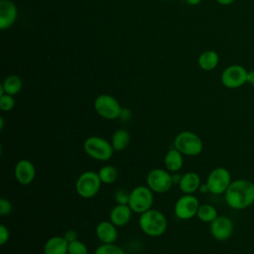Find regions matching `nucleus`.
Instances as JSON below:
<instances>
[{
    "instance_id": "obj_28",
    "label": "nucleus",
    "mask_w": 254,
    "mask_h": 254,
    "mask_svg": "<svg viewBox=\"0 0 254 254\" xmlns=\"http://www.w3.org/2000/svg\"><path fill=\"white\" fill-rule=\"evenodd\" d=\"M130 191H127L124 189H119L114 193V199L118 204H128Z\"/></svg>"
},
{
    "instance_id": "obj_29",
    "label": "nucleus",
    "mask_w": 254,
    "mask_h": 254,
    "mask_svg": "<svg viewBox=\"0 0 254 254\" xmlns=\"http://www.w3.org/2000/svg\"><path fill=\"white\" fill-rule=\"evenodd\" d=\"M12 209H13V205L11 201L5 197H1L0 198V215L5 216L10 214L12 212Z\"/></svg>"
},
{
    "instance_id": "obj_34",
    "label": "nucleus",
    "mask_w": 254,
    "mask_h": 254,
    "mask_svg": "<svg viewBox=\"0 0 254 254\" xmlns=\"http://www.w3.org/2000/svg\"><path fill=\"white\" fill-rule=\"evenodd\" d=\"M181 178H182V176H180L179 174H175V175H173V181H174V184H178V185H179V183H180V181H181Z\"/></svg>"
},
{
    "instance_id": "obj_32",
    "label": "nucleus",
    "mask_w": 254,
    "mask_h": 254,
    "mask_svg": "<svg viewBox=\"0 0 254 254\" xmlns=\"http://www.w3.org/2000/svg\"><path fill=\"white\" fill-rule=\"evenodd\" d=\"M247 82L251 85H254V69L248 71L247 73Z\"/></svg>"
},
{
    "instance_id": "obj_21",
    "label": "nucleus",
    "mask_w": 254,
    "mask_h": 254,
    "mask_svg": "<svg viewBox=\"0 0 254 254\" xmlns=\"http://www.w3.org/2000/svg\"><path fill=\"white\" fill-rule=\"evenodd\" d=\"M111 144L113 146L114 151H123L124 149L127 148L130 142V134L129 132L124 129L120 128L117 129L111 137Z\"/></svg>"
},
{
    "instance_id": "obj_37",
    "label": "nucleus",
    "mask_w": 254,
    "mask_h": 254,
    "mask_svg": "<svg viewBox=\"0 0 254 254\" xmlns=\"http://www.w3.org/2000/svg\"><path fill=\"white\" fill-rule=\"evenodd\" d=\"M3 127H4V119H3V117L1 116V117H0V129L2 130Z\"/></svg>"
},
{
    "instance_id": "obj_11",
    "label": "nucleus",
    "mask_w": 254,
    "mask_h": 254,
    "mask_svg": "<svg viewBox=\"0 0 254 254\" xmlns=\"http://www.w3.org/2000/svg\"><path fill=\"white\" fill-rule=\"evenodd\" d=\"M247 73L248 70L242 65L231 64L222 71L221 82L227 88H238L247 82Z\"/></svg>"
},
{
    "instance_id": "obj_1",
    "label": "nucleus",
    "mask_w": 254,
    "mask_h": 254,
    "mask_svg": "<svg viewBox=\"0 0 254 254\" xmlns=\"http://www.w3.org/2000/svg\"><path fill=\"white\" fill-rule=\"evenodd\" d=\"M224 199L229 207L236 210L249 207L254 203V183L245 179L232 181L224 192Z\"/></svg>"
},
{
    "instance_id": "obj_16",
    "label": "nucleus",
    "mask_w": 254,
    "mask_h": 254,
    "mask_svg": "<svg viewBox=\"0 0 254 254\" xmlns=\"http://www.w3.org/2000/svg\"><path fill=\"white\" fill-rule=\"evenodd\" d=\"M132 209L128 204H116L109 213V220L117 227L126 225L132 216Z\"/></svg>"
},
{
    "instance_id": "obj_5",
    "label": "nucleus",
    "mask_w": 254,
    "mask_h": 254,
    "mask_svg": "<svg viewBox=\"0 0 254 254\" xmlns=\"http://www.w3.org/2000/svg\"><path fill=\"white\" fill-rule=\"evenodd\" d=\"M101 184L98 173L85 171L76 179L75 191L82 198H91L98 193Z\"/></svg>"
},
{
    "instance_id": "obj_38",
    "label": "nucleus",
    "mask_w": 254,
    "mask_h": 254,
    "mask_svg": "<svg viewBox=\"0 0 254 254\" xmlns=\"http://www.w3.org/2000/svg\"><path fill=\"white\" fill-rule=\"evenodd\" d=\"M162 1H171V0H162Z\"/></svg>"
},
{
    "instance_id": "obj_6",
    "label": "nucleus",
    "mask_w": 254,
    "mask_h": 254,
    "mask_svg": "<svg viewBox=\"0 0 254 254\" xmlns=\"http://www.w3.org/2000/svg\"><path fill=\"white\" fill-rule=\"evenodd\" d=\"M154 194L148 186L135 187L129 194L128 205L135 213H143L152 207Z\"/></svg>"
},
{
    "instance_id": "obj_12",
    "label": "nucleus",
    "mask_w": 254,
    "mask_h": 254,
    "mask_svg": "<svg viewBox=\"0 0 254 254\" xmlns=\"http://www.w3.org/2000/svg\"><path fill=\"white\" fill-rule=\"evenodd\" d=\"M210 234L218 241H224L228 239L234 230L233 221L226 215H218L210 223Z\"/></svg>"
},
{
    "instance_id": "obj_4",
    "label": "nucleus",
    "mask_w": 254,
    "mask_h": 254,
    "mask_svg": "<svg viewBox=\"0 0 254 254\" xmlns=\"http://www.w3.org/2000/svg\"><path fill=\"white\" fill-rule=\"evenodd\" d=\"M174 147L183 155L194 157L199 155L203 150V142L200 137L191 131L180 132L175 140Z\"/></svg>"
},
{
    "instance_id": "obj_23",
    "label": "nucleus",
    "mask_w": 254,
    "mask_h": 254,
    "mask_svg": "<svg viewBox=\"0 0 254 254\" xmlns=\"http://www.w3.org/2000/svg\"><path fill=\"white\" fill-rule=\"evenodd\" d=\"M196 216L202 222L211 223L218 216V213L216 208L212 204L202 203L199 204Z\"/></svg>"
},
{
    "instance_id": "obj_25",
    "label": "nucleus",
    "mask_w": 254,
    "mask_h": 254,
    "mask_svg": "<svg viewBox=\"0 0 254 254\" xmlns=\"http://www.w3.org/2000/svg\"><path fill=\"white\" fill-rule=\"evenodd\" d=\"M94 254H126L125 251L114 243H102L99 245Z\"/></svg>"
},
{
    "instance_id": "obj_8",
    "label": "nucleus",
    "mask_w": 254,
    "mask_h": 254,
    "mask_svg": "<svg viewBox=\"0 0 254 254\" xmlns=\"http://www.w3.org/2000/svg\"><path fill=\"white\" fill-rule=\"evenodd\" d=\"M146 183L153 192L164 193L174 185L173 175L166 169H152L147 174Z\"/></svg>"
},
{
    "instance_id": "obj_2",
    "label": "nucleus",
    "mask_w": 254,
    "mask_h": 254,
    "mask_svg": "<svg viewBox=\"0 0 254 254\" xmlns=\"http://www.w3.org/2000/svg\"><path fill=\"white\" fill-rule=\"evenodd\" d=\"M138 222L140 229L146 235L151 237H159L163 235L168 226V221L164 213L154 208H150L141 213Z\"/></svg>"
},
{
    "instance_id": "obj_26",
    "label": "nucleus",
    "mask_w": 254,
    "mask_h": 254,
    "mask_svg": "<svg viewBox=\"0 0 254 254\" xmlns=\"http://www.w3.org/2000/svg\"><path fill=\"white\" fill-rule=\"evenodd\" d=\"M68 254H88L87 246L79 239L68 243Z\"/></svg>"
},
{
    "instance_id": "obj_31",
    "label": "nucleus",
    "mask_w": 254,
    "mask_h": 254,
    "mask_svg": "<svg viewBox=\"0 0 254 254\" xmlns=\"http://www.w3.org/2000/svg\"><path fill=\"white\" fill-rule=\"evenodd\" d=\"M63 236L65 238V240H66L68 243L78 239V235H77V232H76L75 230H73V229H69V230L65 231V232H64V234Z\"/></svg>"
},
{
    "instance_id": "obj_20",
    "label": "nucleus",
    "mask_w": 254,
    "mask_h": 254,
    "mask_svg": "<svg viewBox=\"0 0 254 254\" xmlns=\"http://www.w3.org/2000/svg\"><path fill=\"white\" fill-rule=\"evenodd\" d=\"M219 62V57L218 54L214 51H205L200 54L198 57V65L201 69L203 70H212L216 67Z\"/></svg>"
},
{
    "instance_id": "obj_30",
    "label": "nucleus",
    "mask_w": 254,
    "mask_h": 254,
    "mask_svg": "<svg viewBox=\"0 0 254 254\" xmlns=\"http://www.w3.org/2000/svg\"><path fill=\"white\" fill-rule=\"evenodd\" d=\"M10 237V231L8 227L4 224H0V244L4 245Z\"/></svg>"
},
{
    "instance_id": "obj_27",
    "label": "nucleus",
    "mask_w": 254,
    "mask_h": 254,
    "mask_svg": "<svg viewBox=\"0 0 254 254\" xmlns=\"http://www.w3.org/2000/svg\"><path fill=\"white\" fill-rule=\"evenodd\" d=\"M15 106V99L13 95L10 94H3L0 96V109L2 111H10Z\"/></svg>"
},
{
    "instance_id": "obj_35",
    "label": "nucleus",
    "mask_w": 254,
    "mask_h": 254,
    "mask_svg": "<svg viewBox=\"0 0 254 254\" xmlns=\"http://www.w3.org/2000/svg\"><path fill=\"white\" fill-rule=\"evenodd\" d=\"M217 3L221 4V5H229L231 4L234 0H215Z\"/></svg>"
},
{
    "instance_id": "obj_14",
    "label": "nucleus",
    "mask_w": 254,
    "mask_h": 254,
    "mask_svg": "<svg viewBox=\"0 0 254 254\" xmlns=\"http://www.w3.org/2000/svg\"><path fill=\"white\" fill-rule=\"evenodd\" d=\"M17 19V8L11 0L0 1V29L10 28Z\"/></svg>"
},
{
    "instance_id": "obj_13",
    "label": "nucleus",
    "mask_w": 254,
    "mask_h": 254,
    "mask_svg": "<svg viewBox=\"0 0 254 254\" xmlns=\"http://www.w3.org/2000/svg\"><path fill=\"white\" fill-rule=\"evenodd\" d=\"M14 175L16 181L20 185L27 186L34 181L36 177V168L32 161L28 159H22L16 163Z\"/></svg>"
},
{
    "instance_id": "obj_7",
    "label": "nucleus",
    "mask_w": 254,
    "mask_h": 254,
    "mask_svg": "<svg viewBox=\"0 0 254 254\" xmlns=\"http://www.w3.org/2000/svg\"><path fill=\"white\" fill-rule=\"evenodd\" d=\"M94 109L96 113L107 120L120 118L122 107L118 100L109 94H100L94 100Z\"/></svg>"
},
{
    "instance_id": "obj_9",
    "label": "nucleus",
    "mask_w": 254,
    "mask_h": 254,
    "mask_svg": "<svg viewBox=\"0 0 254 254\" xmlns=\"http://www.w3.org/2000/svg\"><path fill=\"white\" fill-rule=\"evenodd\" d=\"M231 182L230 172L226 168L217 167L209 173L205 184L210 193L222 194L226 191Z\"/></svg>"
},
{
    "instance_id": "obj_3",
    "label": "nucleus",
    "mask_w": 254,
    "mask_h": 254,
    "mask_svg": "<svg viewBox=\"0 0 254 254\" xmlns=\"http://www.w3.org/2000/svg\"><path fill=\"white\" fill-rule=\"evenodd\" d=\"M85 154L96 161H108L111 159L114 149L108 140L99 136L87 137L83 142Z\"/></svg>"
},
{
    "instance_id": "obj_19",
    "label": "nucleus",
    "mask_w": 254,
    "mask_h": 254,
    "mask_svg": "<svg viewBox=\"0 0 254 254\" xmlns=\"http://www.w3.org/2000/svg\"><path fill=\"white\" fill-rule=\"evenodd\" d=\"M184 155L175 147L170 149L164 157V165L166 170L171 173H177L184 166Z\"/></svg>"
},
{
    "instance_id": "obj_18",
    "label": "nucleus",
    "mask_w": 254,
    "mask_h": 254,
    "mask_svg": "<svg viewBox=\"0 0 254 254\" xmlns=\"http://www.w3.org/2000/svg\"><path fill=\"white\" fill-rule=\"evenodd\" d=\"M44 254H68V242L64 236H52L44 245Z\"/></svg>"
},
{
    "instance_id": "obj_36",
    "label": "nucleus",
    "mask_w": 254,
    "mask_h": 254,
    "mask_svg": "<svg viewBox=\"0 0 254 254\" xmlns=\"http://www.w3.org/2000/svg\"><path fill=\"white\" fill-rule=\"evenodd\" d=\"M190 5H197L200 3L201 0H186Z\"/></svg>"
},
{
    "instance_id": "obj_22",
    "label": "nucleus",
    "mask_w": 254,
    "mask_h": 254,
    "mask_svg": "<svg viewBox=\"0 0 254 254\" xmlns=\"http://www.w3.org/2000/svg\"><path fill=\"white\" fill-rule=\"evenodd\" d=\"M1 86L3 87L5 93L10 95H15L22 89L23 81L20 76L16 74H11L5 77V79L1 83Z\"/></svg>"
},
{
    "instance_id": "obj_33",
    "label": "nucleus",
    "mask_w": 254,
    "mask_h": 254,
    "mask_svg": "<svg viewBox=\"0 0 254 254\" xmlns=\"http://www.w3.org/2000/svg\"><path fill=\"white\" fill-rule=\"evenodd\" d=\"M198 190H199L200 192H202V193L209 192V191H208V188H207L206 184H201V185H200V187H199V189H198Z\"/></svg>"
},
{
    "instance_id": "obj_15",
    "label": "nucleus",
    "mask_w": 254,
    "mask_h": 254,
    "mask_svg": "<svg viewBox=\"0 0 254 254\" xmlns=\"http://www.w3.org/2000/svg\"><path fill=\"white\" fill-rule=\"evenodd\" d=\"M95 234L101 243H114L118 237L117 226L110 220L100 221L95 227Z\"/></svg>"
},
{
    "instance_id": "obj_24",
    "label": "nucleus",
    "mask_w": 254,
    "mask_h": 254,
    "mask_svg": "<svg viewBox=\"0 0 254 254\" xmlns=\"http://www.w3.org/2000/svg\"><path fill=\"white\" fill-rule=\"evenodd\" d=\"M98 176H99L102 184L111 185L117 181L118 171L115 167H113L111 165H105L99 169Z\"/></svg>"
},
{
    "instance_id": "obj_10",
    "label": "nucleus",
    "mask_w": 254,
    "mask_h": 254,
    "mask_svg": "<svg viewBox=\"0 0 254 254\" xmlns=\"http://www.w3.org/2000/svg\"><path fill=\"white\" fill-rule=\"evenodd\" d=\"M199 207V201L193 194H184L175 203L174 211L178 218L189 220L196 215Z\"/></svg>"
},
{
    "instance_id": "obj_17",
    "label": "nucleus",
    "mask_w": 254,
    "mask_h": 254,
    "mask_svg": "<svg viewBox=\"0 0 254 254\" xmlns=\"http://www.w3.org/2000/svg\"><path fill=\"white\" fill-rule=\"evenodd\" d=\"M200 178L195 172H188L184 174L179 183V188L182 192L186 194H192L198 190L200 187Z\"/></svg>"
}]
</instances>
